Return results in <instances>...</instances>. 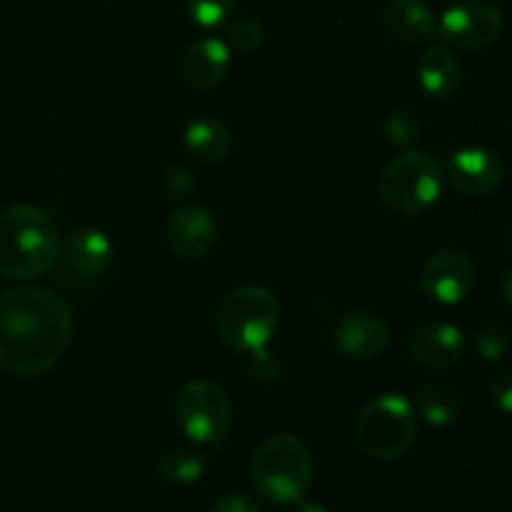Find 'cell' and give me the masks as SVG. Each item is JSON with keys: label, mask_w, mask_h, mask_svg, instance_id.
Wrapping results in <instances>:
<instances>
[{"label": "cell", "mask_w": 512, "mask_h": 512, "mask_svg": "<svg viewBox=\"0 0 512 512\" xmlns=\"http://www.w3.org/2000/svg\"><path fill=\"white\" fill-rule=\"evenodd\" d=\"M490 400L500 413L512 415V368L500 370L490 383Z\"/></svg>", "instance_id": "4316f807"}, {"label": "cell", "mask_w": 512, "mask_h": 512, "mask_svg": "<svg viewBox=\"0 0 512 512\" xmlns=\"http://www.w3.org/2000/svg\"><path fill=\"white\" fill-rule=\"evenodd\" d=\"M415 410L433 428H448L463 413V400L443 383H425L415 390Z\"/></svg>", "instance_id": "d6986e66"}, {"label": "cell", "mask_w": 512, "mask_h": 512, "mask_svg": "<svg viewBox=\"0 0 512 512\" xmlns=\"http://www.w3.org/2000/svg\"><path fill=\"white\" fill-rule=\"evenodd\" d=\"M73 338L68 300L40 285H18L0 298V370L40 378L60 363Z\"/></svg>", "instance_id": "6da1fadb"}, {"label": "cell", "mask_w": 512, "mask_h": 512, "mask_svg": "<svg viewBox=\"0 0 512 512\" xmlns=\"http://www.w3.org/2000/svg\"><path fill=\"white\" fill-rule=\"evenodd\" d=\"M280 323V303L263 285L230 290L215 313V333L230 350L248 355L265 348Z\"/></svg>", "instance_id": "277c9868"}, {"label": "cell", "mask_w": 512, "mask_h": 512, "mask_svg": "<svg viewBox=\"0 0 512 512\" xmlns=\"http://www.w3.org/2000/svg\"><path fill=\"white\" fill-rule=\"evenodd\" d=\"M445 175L458 193L470 195V198H485L503 185L505 165L495 150L475 145V148L455 150L450 155Z\"/></svg>", "instance_id": "30bf717a"}, {"label": "cell", "mask_w": 512, "mask_h": 512, "mask_svg": "<svg viewBox=\"0 0 512 512\" xmlns=\"http://www.w3.org/2000/svg\"><path fill=\"white\" fill-rule=\"evenodd\" d=\"M475 260L463 248L438 250L425 263L420 275V293L440 305H458L468 298L475 285Z\"/></svg>", "instance_id": "9c48e42d"}, {"label": "cell", "mask_w": 512, "mask_h": 512, "mask_svg": "<svg viewBox=\"0 0 512 512\" xmlns=\"http://www.w3.org/2000/svg\"><path fill=\"white\" fill-rule=\"evenodd\" d=\"M168 248L180 260H203L218 238V220L203 205H183L168 220Z\"/></svg>", "instance_id": "8fae6325"}, {"label": "cell", "mask_w": 512, "mask_h": 512, "mask_svg": "<svg viewBox=\"0 0 512 512\" xmlns=\"http://www.w3.org/2000/svg\"><path fill=\"white\" fill-rule=\"evenodd\" d=\"M505 248H508L510 255H512V228L508 230V235H505Z\"/></svg>", "instance_id": "4dcf8cb0"}, {"label": "cell", "mask_w": 512, "mask_h": 512, "mask_svg": "<svg viewBox=\"0 0 512 512\" xmlns=\"http://www.w3.org/2000/svg\"><path fill=\"white\" fill-rule=\"evenodd\" d=\"M185 148L203 163H223L233 148L230 130L218 118H195L190 120L183 133Z\"/></svg>", "instance_id": "ac0fdd59"}, {"label": "cell", "mask_w": 512, "mask_h": 512, "mask_svg": "<svg viewBox=\"0 0 512 512\" xmlns=\"http://www.w3.org/2000/svg\"><path fill=\"white\" fill-rule=\"evenodd\" d=\"M60 258V230L35 205H8L0 210V275L33 280L48 273Z\"/></svg>", "instance_id": "7a4b0ae2"}, {"label": "cell", "mask_w": 512, "mask_h": 512, "mask_svg": "<svg viewBox=\"0 0 512 512\" xmlns=\"http://www.w3.org/2000/svg\"><path fill=\"white\" fill-rule=\"evenodd\" d=\"M433 8L425 0H388L383 8V25L393 38L420 43L435 33Z\"/></svg>", "instance_id": "e0dca14e"}, {"label": "cell", "mask_w": 512, "mask_h": 512, "mask_svg": "<svg viewBox=\"0 0 512 512\" xmlns=\"http://www.w3.org/2000/svg\"><path fill=\"white\" fill-rule=\"evenodd\" d=\"M293 512H330V508L328 505H323L320 503V500H298V503H295V508H293Z\"/></svg>", "instance_id": "f1b7e54d"}, {"label": "cell", "mask_w": 512, "mask_h": 512, "mask_svg": "<svg viewBox=\"0 0 512 512\" xmlns=\"http://www.w3.org/2000/svg\"><path fill=\"white\" fill-rule=\"evenodd\" d=\"M503 298H505V303H508L512 308V268L508 270V275L503 278Z\"/></svg>", "instance_id": "f546056e"}, {"label": "cell", "mask_w": 512, "mask_h": 512, "mask_svg": "<svg viewBox=\"0 0 512 512\" xmlns=\"http://www.w3.org/2000/svg\"><path fill=\"white\" fill-rule=\"evenodd\" d=\"M358 443L370 458L400 460L418 440V418L405 395L383 393L363 405L355 418Z\"/></svg>", "instance_id": "5b68a950"}, {"label": "cell", "mask_w": 512, "mask_h": 512, "mask_svg": "<svg viewBox=\"0 0 512 512\" xmlns=\"http://www.w3.org/2000/svg\"><path fill=\"white\" fill-rule=\"evenodd\" d=\"M390 330L380 315L370 310H353L340 315L333 328V343L345 358L373 360L388 348Z\"/></svg>", "instance_id": "4fadbf2b"}, {"label": "cell", "mask_w": 512, "mask_h": 512, "mask_svg": "<svg viewBox=\"0 0 512 512\" xmlns=\"http://www.w3.org/2000/svg\"><path fill=\"white\" fill-rule=\"evenodd\" d=\"M210 512H265V508L245 493H225L215 500Z\"/></svg>", "instance_id": "83f0119b"}, {"label": "cell", "mask_w": 512, "mask_h": 512, "mask_svg": "<svg viewBox=\"0 0 512 512\" xmlns=\"http://www.w3.org/2000/svg\"><path fill=\"white\" fill-rule=\"evenodd\" d=\"M443 168L423 150H405L393 158L380 175V200L385 208L403 218H415L438 203L443 193Z\"/></svg>", "instance_id": "8992f818"}, {"label": "cell", "mask_w": 512, "mask_h": 512, "mask_svg": "<svg viewBox=\"0 0 512 512\" xmlns=\"http://www.w3.org/2000/svg\"><path fill=\"white\" fill-rule=\"evenodd\" d=\"M230 70V48L220 38H200L185 48L180 60L183 80L195 90H210L225 80Z\"/></svg>", "instance_id": "9a60e30c"}, {"label": "cell", "mask_w": 512, "mask_h": 512, "mask_svg": "<svg viewBox=\"0 0 512 512\" xmlns=\"http://www.w3.org/2000/svg\"><path fill=\"white\" fill-rule=\"evenodd\" d=\"M208 470V458L198 448H173L160 458L158 475L168 488H190Z\"/></svg>", "instance_id": "ffe728a7"}, {"label": "cell", "mask_w": 512, "mask_h": 512, "mask_svg": "<svg viewBox=\"0 0 512 512\" xmlns=\"http://www.w3.org/2000/svg\"><path fill=\"white\" fill-rule=\"evenodd\" d=\"M238 0H188V13L203 28H218L235 10Z\"/></svg>", "instance_id": "cb8c5ba5"}, {"label": "cell", "mask_w": 512, "mask_h": 512, "mask_svg": "<svg viewBox=\"0 0 512 512\" xmlns=\"http://www.w3.org/2000/svg\"><path fill=\"white\" fill-rule=\"evenodd\" d=\"M420 88L433 100H453L465 83V70L448 45H430L418 60Z\"/></svg>", "instance_id": "2e32d148"}, {"label": "cell", "mask_w": 512, "mask_h": 512, "mask_svg": "<svg viewBox=\"0 0 512 512\" xmlns=\"http://www.w3.org/2000/svg\"><path fill=\"white\" fill-rule=\"evenodd\" d=\"M385 140H388L393 148L410 150L420 140V133H423V125H420L418 115L408 108H398L388 115L383 125Z\"/></svg>", "instance_id": "44dd1931"}, {"label": "cell", "mask_w": 512, "mask_h": 512, "mask_svg": "<svg viewBox=\"0 0 512 512\" xmlns=\"http://www.w3.org/2000/svg\"><path fill=\"white\" fill-rule=\"evenodd\" d=\"M410 358L428 370H448L465 355V338L450 323H425L410 335Z\"/></svg>", "instance_id": "5bb4252c"}, {"label": "cell", "mask_w": 512, "mask_h": 512, "mask_svg": "<svg viewBox=\"0 0 512 512\" xmlns=\"http://www.w3.org/2000/svg\"><path fill=\"white\" fill-rule=\"evenodd\" d=\"M510 120H512V118H510Z\"/></svg>", "instance_id": "1f68e13d"}, {"label": "cell", "mask_w": 512, "mask_h": 512, "mask_svg": "<svg viewBox=\"0 0 512 512\" xmlns=\"http://www.w3.org/2000/svg\"><path fill=\"white\" fill-rule=\"evenodd\" d=\"M473 343H475V350H478L480 358L488 360V363H495V360L505 358V355L510 353L512 335L505 325L485 323L475 330Z\"/></svg>", "instance_id": "7402d4cb"}, {"label": "cell", "mask_w": 512, "mask_h": 512, "mask_svg": "<svg viewBox=\"0 0 512 512\" xmlns=\"http://www.w3.org/2000/svg\"><path fill=\"white\" fill-rule=\"evenodd\" d=\"M263 40H265L263 25H260L255 18H250V15H238L235 20H230L228 43L233 50H238V53L243 55H250L263 45Z\"/></svg>", "instance_id": "603a6c76"}, {"label": "cell", "mask_w": 512, "mask_h": 512, "mask_svg": "<svg viewBox=\"0 0 512 512\" xmlns=\"http://www.w3.org/2000/svg\"><path fill=\"white\" fill-rule=\"evenodd\" d=\"M60 258L73 278L93 283L108 273L113 263V243L103 230L80 225L60 240Z\"/></svg>", "instance_id": "7c38bea8"}, {"label": "cell", "mask_w": 512, "mask_h": 512, "mask_svg": "<svg viewBox=\"0 0 512 512\" xmlns=\"http://www.w3.org/2000/svg\"><path fill=\"white\" fill-rule=\"evenodd\" d=\"M440 38L460 50H485L503 33V13L493 0H460L435 23Z\"/></svg>", "instance_id": "ba28073f"}, {"label": "cell", "mask_w": 512, "mask_h": 512, "mask_svg": "<svg viewBox=\"0 0 512 512\" xmlns=\"http://www.w3.org/2000/svg\"><path fill=\"white\" fill-rule=\"evenodd\" d=\"M315 460L308 445L290 433L265 438L250 460V480L260 498L275 505H295L313 485Z\"/></svg>", "instance_id": "3957f363"}, {"label": "cell", "mask_w": 512, "mask_h": 512, "mask_svg": "<svg viewBox=\"0 0 512 512\" xmlns=\"http://www.w3.org/2000/svg\"><path fill=\"white\" fill-rule=\"evenodd\" d=\"M248 373L255 383L260 385H273L283 375V363L278 355L268 348H258L248 353Z\"/></svg>", "instance_id": "d4e9b609"}, {"label": "cell", "mask_w": 512, "mask_h": 512, "mask_svg": "<svg viewBox=\"0 0 512 512\" xmlns=\"http://www.w3.org/2000/svg\"><path fill=\"white\" fill-rule=\"evenodd\" d=\"M163 190L170 198H188L195 190V178L185 165L170 163L163 168Z\"/></svg>", "instance_id": "484cf974"}, {"label": "cell", "mask_w": 512, "mask_h": 512, "mask_svg": "<svg viewBox=\"0 0 512 512\" xmlns=\"http://www.w3.org/2000/svg\"><path fill=\"white\" fill-rule=\"evenodd\" d=\"M175 420L193 443L220 448L233 423V403L215 380H188L175 395Z\"/></svg>", "instance_id": "52a82bcc"}]
</instances>
